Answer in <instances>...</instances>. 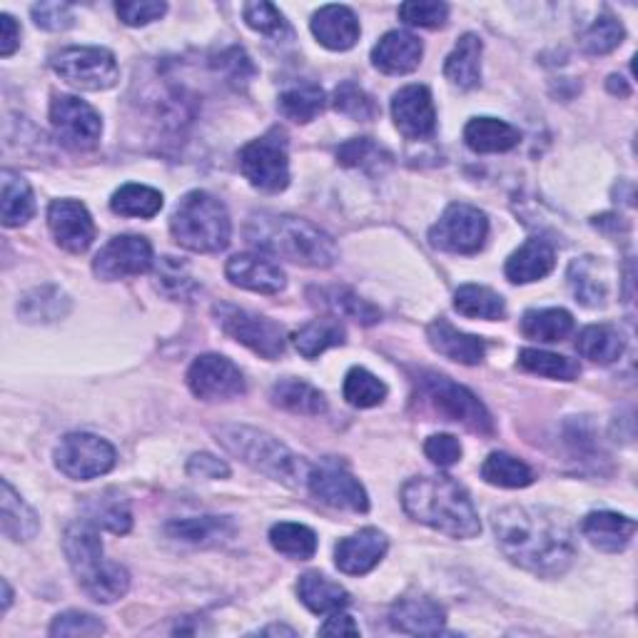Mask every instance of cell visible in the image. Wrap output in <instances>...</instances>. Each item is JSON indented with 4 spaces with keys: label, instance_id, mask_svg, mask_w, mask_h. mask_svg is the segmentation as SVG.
<instances>
[{
    "label": "cell",
    "instance_id": "29",
    "mask_svg": "<svg viewBox=\"0 0 638 638\" xmlns=\"http://www.w3.org/2000/svg\"><path fill=\"white\" fill-rule=\"evenodd\" d=\"M519 140H522V133L496 117H474L464 127V143L479 155L506 153L516 147Z\"/></svg>",
    "mask_w": 638,
    "mask_h": 638
},
{
    "label": "cell",
    "instance_id": "14",
    "mask_svg": "<svg viewBox=\"0 0 638 638\" xmlns=\"http://www.w3.org/2000/svg\"><path fill=\"white\" fill-rule=\"evenodd\" d=\"M51 125L55 137L71 150H93L101 140L103 123L95 107L87 105L81 97L55 95L51 103Z\"/></svg>",
    "mask_w": 638,
    "mask_h": 638
},
{
    "label": "cell",
    "instance_id": "33",
    "mask_svg": "<svg viewBox=\"0 0 638 638\" xmlns=\"http://www.w3.org/2000/svg\"><path fill=\"white\" fill-rule=\"evenodd\" d=\"M347 339V330L335 317H325V320H314L310 325H304L297 335H294V347H297L300 355L304 359H314L320 357L322 352H327L330 347H339L345 345Z\"/></svg>",
    "mask_w": 638,
    "mask_h": 638
},
{
    "label": "cell",
    "instance_id": "34",
    "mask_svg": "<svg viewBox=\"0 0 638 638\" xmlns=\"http://www.w3.org/2000/svg\"><path fill=\"white\" fill-rule=\"evenodd\" d=\"M325 91L314 83H294L280 93V111L292 123H312L325 111Z\"/></svg>",
    "mask_w": 638,
    "mask_h": 638
},
{
    "label": "cell",
    "instance_id": "28",
    "mask_svg": "<svg viewBox=\"0 0 638 638\" xmlns=\"http://www.w3.org/2000/svg\"><path fill=\"white\" fill-rule=\"evenodd\" d=\"M297 594H300V602L317 616L345 611V608L352 604L347 588L339 586L337 582H332V578H327L320 572H307L304 576H300Z\"/></svg>",
    "mask_w": 638,
    "mask_h": 638
},
{
    "label": "cell",
    "instance_id": "18",
    "mask_svg": "<svg viewBox=\"0 0 638 638\" xmlns=\"http://www.w3.org/2000/svg\"><path fill=\"white\" fill-rule=\"evenodd\" d=\"M48 224L65 252L83 254L95 240V222L85 205L77 200H55L48 210Z\"/></svg>",
    "mask_w": 638,
    "mask_h": 638
},
{
    "label": "cell",
    "instance_id": "21",
    "mask_svg": "<svg viewBox=\"0 0 638 638\" xmlns=\"http://www.w3.org/2000/svg\"><path fill=\"white\" fill-rule=\"evenodd\" d=\"M228 280L234 287L260 292V294H278L287 284V278L280 270V264H274L268 258L260 254H234L224 268Z\"/></svg>",
    "mask_w": 638,
    "mask_h": 638
},
{
    "label": "cell",
    "instance_id": "23",
    "mask_svg": "<svg viewBox=\"0 0 638 638\" xmlns=\"http://www.w3.org/2000/svg\"><path fill=\"white\" fill-rule=\"evenodd\" d=\"M427 339L431 349L451 362H459V365H479L487 357V342L482 337L467 335L444 317L431 322Z\"/></svg>",
    "mask_w": 638,
    "mask_h": 638
},
{
    "label": "cell",
    "instance_id": "17",
    "mask_svg": "<svg viewBox=\"0 0 638 638\" xmlns=\"http://www.w3.org/2000/svg\"><path fill=\"white\" fill-rule=\"evenodd\" d=\"M391 117L407 140H427L437 130V111L427 85H407L391 97Z\"/></svg>",
    "mask_w": 638,
    "mask_h": 638
},
{
    "label": "cell",
    "instance_id": "13",
    "mask_svg": "<svg viewBox=\"0 0 638 638\" xmlns=\"http://www.w3.org/2000/svg\"><path fill=\"white\" fill-rule=\"evenodd\" d=\"M307 487L314 499H320L322 504L332 509H345V512L355 514H365L369 509L365 487L337 459H325L322 464L312 467L307 474Z\"/></svg>",
    "mask_w": 638,
    "mask_h": 638
},
{
    "label": "cell",
    "instance_id": "35",
    "mask_svg": "<svg viewBox=\"0 0 638 638\" xmlns=\"http://www.w3.org/2000/svg\"><path fill=\"white\" fill-rule=\"evenodd\" d=\"M3 224L6 228H21L35 212V198L31 185L13 170H3Z\"/></svg>",
    "mask_w": 638,
    "mask_h": 638
},
{
    "label": "cell",
    "instance_id": "55",
    "mask_svg": "<svg viewBox=\"0 0 638 638\" xmlns=\"http://www.w3.org/2000/svg\"><path fill=\"white\" fill-rule=\"evenodd\" d=\"M115 13L125 25L140 28L153 21H160V18L168 13V6L157 3V0H143V3H117Z\"/></svg>",
    "mask_w": 638,
    "mask_h": 638
},
{
    "label": "cell",
    "instance_id": "30",
    "mask_svg": "<svg viewBox=\"0 0 638 638\" xmlns=\"http://www.w3.org/2000/svg\"><path fill=\"white\" fill-rule=\"evenodd\" d=\"M3 494H0V524H3V534L11 542H31L35 534L41 532V519L28 506L8 479H3Z\"/></svg>",
    "mask_w": 638,
    "mask_h": 638
},
{
    "label": "cell",
    "instance_id": "12",
    "mask_svg": "<svg viewBox=\"0 0 638 638\" xmlns=\"http://www.w3.org/2000/svg\"><path fill=\"white\" fill-rule=\"evenodd\" d=\"M115 459L117 457L111 441L95 435H85V431L63 437L55 449L57 469L65 477L77 479V482H87V479L107 474L115 467Z\"/></svg>",
    "mask_w": 638,
    "mask_h": 638
},
{
    "label": "cell",
    "instance_id": "27",
    "mask_svg": "<svg viewBox=\"0 0 638 638\" xmlns=\"http://www.w3.org/2000/svg\"><path fill=\"white\" fill-rule=\"evenodd\" d=\"M482 51L484 43L482 38L474 33H467L459 38V43L454 51L449 53L444 63V77L451 83L461 87V91H471L482 81Z\"/></svg>",
    "mask_w": 638,
    "mask_h": 638
},
{
    "label": "cell",
    "instance_id": "46",
    "mask_svg": "<svg viewBox=\"0 0 638 638\" xmlns=\"http://www.w3.org/2000/svg\"><path fill=\"white\" fill-rule=\"evenodd\" d=\"M67 307H71V302H67L61 290L38 287L25 294L21 304H18V312H21L25 322H53L61 320Z\"/></svg>",
    "mask_w": 638,
    "mask_h": 638
},
{
    "label": "cell",
    "instance_id": "44",
    "mask_svg": "<svg viewBox=\"0 0 638 638\" xmlns=\"http://www.w3.org/2000/svg\"><path fill=\"white\" fill-rule=\"evenodd\" d=\"M519 365H522L526 372H532V375L546 377V379L572 381L582 375V367H578V362L568 359L564 355H554V352L532 349V347L519 352Z\"/></svg>",
    "mask_w": 638,
    "mask_h": 638
},
{
    "label": "cell",
    "instance_id": "4",
    "mask_svg": "<svg viewBox=\"0 0 638 638\" xmlns=\"http://www.w3.org/2000/svg\"><path fill=\"white\" fill-rule=\"evenodd\" d=\"M63 548L75 578L93 602L113 604L127 594L130 574L103 556V542L91 519H81L65 529Z\"/></svg>",
    "mask_w": 638,
    "mask_h": 638
},
{
    "label": "cell",
    "instance_id": "22",
    "mask_svg": "<svg viewBox=\"0 0 638 638\" xmlns=\"http://www.w3.org/2000/svg\"><path fill=\"white\" fill-rule=\"evenodd\" d=\"M421 53H425V45L417 35L407 31H389L379 38L375 51H372V63L385 75H407L419 67Z\"/></svg>",
    "mask_w": 638,
    "mask_h": 638
},
{
    "label": "cell",
    "instance_id": "25",
    "mask_svg": "<svg viewBox=\"0 0 638 638\" xmlns=\"http://www.w3.org/2000/svg\"><path fill=\"white\" fill-rule=\"evenodd\" d=\"M582 532L588 538V544L596 546L598 552L618 554L631 544L636 522L614 512H592L582 522Z\"/></svg>",
    "mask_w": 638,
    "mask_h": 638
},
{
    "label": "cell",
    "instance_id": "15",
    "mask_svg": "<svg viewBox=\"0 0 638 638\" xmlns=\"http://www.w3.org/2000/svg\"><path fill=\"white\" fill-rule=\"evenodd\" d=\"M153 268V244L140 234H117L95 254L93 272L105 282L135 278Z\"/></svg>",
    "mask_w": 638,
    "mask_h": 638
},
{
    "label": "cell",
    "instance_id": "3",
    "mask_svg": "<svg viewBox=\"0 0 638 638\" xmlns=\"http://www.w3.org/2000/svg\"><path fill=\"white\" fill-rule=\"evenodd\" d=\"M244 234L258 250L302 268H332L339 254L335 240L325 230L292 215H252Z\"/></svg>",
    "mask_w": 638,
    "mask_h": 638
},
{
    "label": "cell",
    "instance_id": "54",
    "mask_svg": "<svg viewBox=\"0 0 638 638\" xmlns=\"http://www.w3.org/2000/svg\"><path fill=\"white\" fill-rule=\"evenodd\" d=\"M105 626L97 616L85 611H65L55 616L51 626V636H101Z\"/></svg>",
    "mask_w": 638,
    "mask_h": 638
},
{
    "label": "cell",
    "instance_id": "50",
    "mask_svg": "<svg viewBox=\"0 0 638 638\" xmlns=\"http://www.w3.org/2000/svg\"><path fill=\"white\" fill-rule=\"evenodd\" d=\"M624 25L614 15H598L582 35V48L588 55H606L624 43Z\"/></svg>",
    "mask_w": 638,
    "mask_h": 638
},
{
    "label": "cell",
    "instance_id": "31",
    "mask_svg": "<svg viewBox=\"0 0 638 638\" xmlns=\"http://www.w3.org/2000/svg\"><path fill=\"white\" fill-rule=\"evenodd\" d=\"M272 405L280 409H287L292 415L304 417H320L327 411V399L317 387H312L310 381L284 377L278 385L272 387Z\"/></svg>",
    "mask_w": 638,
    "mask_h": 638
},
{
    "label": "cell",
    "instance_id": "9",
    "mask_svg": "<svg viewBox=\"0 0 638 638\" xmlns=\"http://www.w3.org/2000/svg\"><path fill=\"white\" fill-rule=\"evenodd\" d=\"M212 314L224 335H230L234 342H240V345L264 359H278L284 352V345H287L284 330L270 317H262V314L234 307V304L228 302L215 304Z\"/></svg>",
    "mask_w": 638,
    "mask_h": 638
},
{
    "label": "cell",
    "instance_id": "41",
    "mask_svg": "<svg viewBox=\"0 0 638 638\" xmlns=\"http://www.w3.org/2000/svg\"><path fill=\"white\" fill-rule=\"evenodd\" d=\"M270 544L284 556L307 562L317 552V534L304 524L280 522L270 529Z\"/></svg>",
    "mask_w": 638,
    "mask_h": 638
},
{
    "label": "cell",
    "instance_id": "39",
    "mask_svg": "<svg viewBox=\"0 0 638 638\" xmlns=\"http://www.w3.org/2000/svg\"><path fill=\"white\" fill-rule=\"evenodd\" d=\"M482 477L487 484L502 489H524L534 482V471L522 459H516L506 451H494L482 464Z\"/></svg>",
    "mask_w": 638,
    "mask_h": 638
},
{
    "label": "cell",
    "instance_id": "38",
    "mask_svg": "<svg viewBox=\"0 0 638 638\" xmlns=\"http://www.w3.org/2000/svg\"><path fill=\"white\" fill-rule=\"evenodd\" d=\"M576 349L584 359H592L596 365H611L624 355V339L611 325H592L582 330Z\"/></svg>",
    "mask_w": 638,
    "mask_h": 638
},
{
    "label": "cell",
    "instance_id": "61",
    "mask_svg": "<svg viewBox=\"0 0 638 638\" xmlns=\"http://www.w3.org/2000/svg\"><path fill=\"white\" fill-rule=\"evenodd\" d=\"M0 55L3 57H11L15 53V48L21 45V25H18L11 15L3 13L0 15Z\"/></svg>",
    "mask_w": 638,
    "mask_h": 638
},
{
    "label": "cell",
    "instance_id": "10",
    "mask_svg": "<svg viewBox=\"0 0 638 638\" xmlns=\"http://www.w3.org/2000/svg\"><path fill=\"white\" fill-rule=\"evenodd\" d=\"M51 67L67 85L91 93L107 91L121 77L115 55L105 48H63L51 57Z\"/></svg>",
    "mask_w": 638,
    "mask_h": 638
},
{
    "label": "cell",
    "instance_id": "52",
    "mask_svg": "<svg viewBox=\"0 0 638 638\" xmlns=\"http://www.w3.org/2000/svg\"><path fill=\"white\" fill-rule=\"evenodd\" d=\"M244 23H248L252 31H258L268 38H284L290 35V25L284 21V15L274 8L272 3H248L242 8Z\"/></svg>",
    "mask_w": 638,
    "mask_h": 638
},
{
    "label": "cell",
    "instance_id": "16",
    "mask_svg": "<svg viewBox=\"0 0 638 638\" xmlns=\"http://www.w3.org/2000/svg\"><path fill=\"white\" fill-rule=\"evenodd\" d=\"M192 395L202 401H228L244 395V377L240 367L222 355H202L188 372Z\"/></svg>",
    "mask_w": 638,
    "mask_h": 638
},
{
    "label": "cell",
    "instance_id": "1",
    "mask_svg": "<svg viewBox=\"0 0 638 638\" xmlns=\"http://www.w3.org/2000/svg\"><path fill=\"white\" fill-rule=\"evenodd\" d=\"M496 544L509 562L536 576H562L576 558V532L548 506H506L492 516Z\"/></svg>",
    "mask_w": 638,
    "mask_h": 638
},
{
    "label": "cell",
    "instance_id": "56",
    "mask_svg": "<svg viewBox=\"0 0 638 638\" xmlns=\"http://www.w3.org/2000/svg\"><path fill=\"white\" fill-rule=\"evenodd\" d=\"M33 21L43 31H65L73 25V8L67 3H38L33 6Z\"/></svg>",
    "mask_w": 638,
    "mask_h": 638
},
{
    "label": "cell",
    "instance_id": "2",
    "mask_svg": "<svg viewBox=\"0 0 638 638\" xmlns=\"http://www.w3.org/2000/svg\"><path fill=\"white\" fill-rule=\"evenodd\" d=\"M401 506L415 522L447 536L474 538L482 532L469 492L451 477L409 479L401 489Z\"/></svg>",
    "mask_w": 638,
    "mask_h": 638
},
{
    "label": "cell",
    "instance_id": "24",
    "mask_svg": "<svg viewBox=\"0 0 638 638\" xmlns=\"http://www.w3.org/2000/svg\"><path fill=\"white\" fill-rule=\"evenodd\" d=\"M312 33L330 51H349L359 41V21L347 6H325L312 15Z\"/></svg>",
    "mask_w": 638,
    "mask_h": 638
},
{
    "label": "cell",
    "instance_id": "63",
    "mask_svg": "<svg viewBox=\"0 0 638 638\" xmlns=\"http://www.w3.org/2000/svg\"><path fill=\"white\" fill-rule=\"evenodd\" d=\"M13 602V594H11V586H8V582H3V611L8 606H11Z\"/></svg>",
    "mask_w": 638,
    "mask_h": 638
},
{
    "label": "cell",
    "instance_id": "45",
    "mask_svg": "<svg viewBox=\"0 0 638 638\" xmlns=\"http://www.w3.org/2000/svg\"><path fill=\"white\" fill-rule=\"evenodd\" d=\"M342 391H345V399L349 401V405L357 407V409L379 407L389 395L385 381L372 375V372H367L365 367H352L347 372L345 387H342Z\"/></svg>",
    "mask_w": 638,
    "mask_h": 638
},
{
    "label": "cell",
    "instance_id": "49",
    "mask_svg": "<svg viewBox=\"0 0 638 638\" xmlns=\"http://www.w3.org/2000/svg\"><path fill=\"white\" fill-rule=\"evenodd\" d=\"M332 105H335L337 113L359 123H369L379 115V107L372 101V95L367 91H362V87L352 81L337 85L335 95H332Z\"/></svg>",
    "mask_w": 638,
    "mask_h": 638
},
{
    "label": "cell",
    "instance_id": "42",
    "mask_svg": "<svg viewBox=\"0 0 638 638\" xmlns=\"http://www.w3.org/2000/svg\"><path fill=\"white\" fill-rule=\"evenodd\" d=\"M337 160L347 168H359L367 172H381L391 165V153L385 145L372 140V137H355L337 150Z\"/></svg>",
    "mask_w": 638,
    "mask_h": 638
},
{
    "label": "cell",
    "instance_id": "40",
    "mask_svg": "<svg viewBox=\"0 0 638 638\" xmlns=\"http://www.w3.org/2000/svg\"><path fill=\"white\" fill-rule=\"evenodd\" d=\"M111 208L115 215H123V218L150 220L163 210V195L153 188H147V185L130 182V185H123V188L113 195Z\"/></svg>",
    "mask_w": 638,
    "mask_h": 638
},
{
    "label": "cell",
    "instance_id": "60",
    "mask_svg": "<svg viewBox=\"0 0 638 638\" xmlns=\"http://www.w3.org/2000/svg\"><path fill=\"white\" fill-rule=\"evenodd\" d=\"M322 636H359V626L355 624V618L347 616L345 611L330 614L327 624L320 626Z\"/></svg>",
    "mask_w": 638,
    "mask_h": 638
},
{
    "label": "cell",
    "instance_id": "6",
    "mask_svg": "<svg viewBox=\"0 0 638 638\" xmlns=\"http://www.w3.org/2000/svg\"><path fill=\"white\" fill-rule=\"evenodd\" d=\"M172 238L182 244L185 250L212 254L230 244L232 222L228 208L205 190L188 192L180 200L170 220Z\"/></svg>",
    "mask_w": 638,
    "mask_h": 638
},
{
    "label": "cell",
    "instance_id": "26",
    "mask_svg": "<svg viewBox=\"0 0 638 638\" xmlns=\"http://www.w3.org/2000/svg\"><path fill=\"white\" fill-rule=\"evenodd\" d=\"M556 264V252L546 240L532 238L506 260V278L514 284H529L544 280Z\"/></svg>",
    "mask_w": 638,
    "mask_h": 638
},
{
    "label": "cell",
    "instance_id": "7",
    "mask_svg": "<svg viewBox=\"0 0 638 638\" xmlns=\"http://www.w3.org/2000/svg\"><path fill=\"white\" fill-rule=\"evenodd\" d=\"M419 397L427 401L431 411H437L447 421H457V425L482 437L494 435V419L487 407L479 401L474 391L457 385L454 379L437 375V372H427V375L419 377Z\"/></svg>",
    "mask_w": 638,
    "mask_h": 638
},
{
    "label": "cell",
    "instance_id": "48",
    "mask_svg": "<svg viewBox=\"0 0 638 638\" xmlns=\"http://www.w3.org/2000/svg\"><path fill=\"white\" fill-rule=\"evenodd\" d=\"M155 280L157 287L172 300H190L192 294L198 292V282H195L192 274L188 272V264L175 258H163L157 262Z\"/></svg>",
    "mask_w": 638,
    "mask_h": 638
},
{
    "label": "cell",
    "instance_id": "57",
    "mask_svg": "<svg viewBox=\"0 0 638 638\" xmlns=\"http://www.w3.org/2000/svg\"><path fill=\"white\" fill-rule=\"evenodd\" d=\"M425 454L435 461L437 467H454L461 459V444L459 439L451 435H435L427 439Z\"/></svg>",
    "mask_w": 638,
    "mask_h": 638
},
{
    "label": "cell",
    "instance_id": "59",
    "mask_svg": "<svg viewBox=\"0 0 638 638\" xmlns=\"http://www.w3.org/2000/svg\"><path fill=\"white\" fill-rule=\"evenodd\" d=\"M188 474L195 479H208V482H212V479H228L230 467L212 454H192L188 461Z\"/></svg>",
    "mask_w": 638,
    "mask_h": 638
},
{
    "label": "cell",
    "instance_id": "11",
    "mask_svg": "<svg viewBox=\"0 0 638 638\" xmlns=\"http://www.w3.org/2000/svg\"><path fill=\"white\" fill-rule=\"evenodd\" d=\"M489 238V220L482 210L454 202L429 230V242L451 254H477Z\"/></svg>",
    "mask_w": 638,
    "mask_h": 638
},
{
    "label": "cell",
    "instance_id": "37",
    "mask_svg": "<svg viewBox=\"0 0 638 638\" xmlns=\"http://www.w3.org/2000/svg\"><path fill=\"white\" fill-rule=\"evenodd\" d=\"M522 332L529 339L536 342H562L574 332V317L566 310H532L524 314L522 320Z\"/></svg>",
    "mask_w": 638,
    "mask_h": 638
},
{
    "label": "cell",
    "instance_id": "62",
    "mask_svg": "<svg viewBox=\"0 0 638 638\" xmlns=\"http://www.w3.org/2000/svg\"><path fill=\"white\" fill-rule=\"evenodd\" d=\"M278 634H284V636H294L292 628L287 626H270V628H264L262 636H278Z\"/></svg>",
    "mask_w": 638,
    "mask_h": 638
},
{
    "label": "cell",
    "instance_id": "36",
    "mask_svg": "<svg viewBox=\"0 0 638 638\" xmlns=\"http://www.w3.org/2000/svg\"><path fill=\"white\" fill-rule=\"evenodd\" d=\"M454 307L464 317L474 320H502L506 314L504 297L484 284H464L454 292Z\"/></svg>",
    "mask_w": 638,
    "mask_h": 638
},
{
    "label": "cell",
    "instance_id": "58",
    "mask_svg": "<svg viewBox=\"0 0 638 638\" xmlns=\"http://www.w3.org/2000/svg\"><path fill=\"white\" fill-rule=\"evenodd\" d=\"M215 65H218V71L228 75L230 83H248L254 75V67L250 63V57L244 55L242 48H230V51H224L220 55V63H215Z\"/></svg>",
    "mask_w": 638,
    "mask_h": 638
},
{
    "label": "cell",
    "instance_id": "8",
    "mask_svg": "<svg viewBox=\"0 0 638 638\" xmlns=\"http://www.w3.org/2000/svg\"><path fill=\"white\" fill-rule=\"evenodd\" d=\"M240 170L252 188L282 192L290 185L287 140L280 130H270L240 150Z\"/></svg>",
    "mask_w": 638,
    "mask_h": 638
},
{
    "label": "cell",
    "instance_id": "5",
    "mask_svg": "<svg viewBox=\"0 0 638 638\" xmlns=\"http://www.w3.org/2000/svg\"><path fill=\"white\" fill-rule=\"evenodd\" d=\"M215 435H218V441L230 454L242 459L244 464L260 471V474L274 479V482L287 487L307 482L310 467L294 451L284 447L280 439L268 435V431L244 425H224Z\"/></svg>",
    "mask_w": 638,
    "mask_h": 638
},
{
    "label": "cell",
    "instance_id": "47",
    "mask_svg": "<svg viewBox=\"0 0 638 638\" xmlns=\"http://www.w3.org/2000/svg\"><path fill=\"white\" fill-rule=\"evenodd\" d=\"M568 284H572L576 294V302L586 304V307H602L606 300V282L598 278L592 258L572 262V268H568Z\"/></svg>",
    "mask_w": 638,
    "mask_h": 638
},
{
    "label": "cell",
    "instance_id": "43",
    "mask_svg": "<svg viewBox=\"0 0 638 638\" xmlns=\"http://www.w3.org/2000/svg\"><path fill=\"white\" fill-rule=\"evenodd\" d=\"M87 519L113 534H127L133 526V514L125 499L115 492H105L87 502Z\"/></svg>",
    "mask_w": 638,
    "mask_h": 638
},
{
    "label": "cell",
    "instance_id": "20",
    "mask_svg": "<svg viewBox=\"0 0 638 638\" xmlns=\"http://www.w3.org/2000/svg\"><path fill=\"white\" fill-rule=\"evenodd\" d=\"M389 624L399 634L437 636L444 631L447 611L429 596H405L391 606Z\"/></svg>",
    "mask_w": 638,
    "mask_h": 638
},
{
    "label": "cell",
    "instance_id": "51",
    "mask_svg": "<svg viewBox=\"0 0 638 638\" xmlns=\"http://www.w3.org/2000/svg\"><path fill=\"white\" fill-rule=\"evenodd\" d=\"M322 297H325L327 307L339 312L342 317L359 322V325H377L381 317V312L375 307V304L362 300L359 294H355L352 290H345V287L330 290V292H322Z\"/></svg>",
    "mask_w": 638,
    "mask_h": 638
},
{
    "label": "cell",
    "instance_id": "19",
    "mask_svg": "<svg viewBox=\"0 0 638 638\" xmlns=\"http://www.w3.org/2000/svg\"><path fill=\"white\" fill-rule=\"evenodd\" d=\"M389 548L387 536L379 529H362L335 546V564L342 574L365 576L385 558Z\"/></svg>",
    "mask_w": 638,
    "mask_h": 638
},
{
    "label": "cell",
    "instance_id": "53",
    "mask_svg": "<svg viewBox=\"0 0 638 638\" xmlns=\"http://www.w3.org/2000/svg\"><path fill=\"white\" fill-rule=\"evenodd\" d=\"M399 18L415 28H441L449 18L447 3H431V0H411L399 6Z\"/></svg>",
    "mask_w": 638,
    "mask_h": 638
},
{
    "label": "cell",
    "instance_id": "32",
    "mask_svg": "<svg viewBox=\"0 0 638 638\" xmlns=\"http://www.w3.org/2000/svg\"><path fill=\"white\" fill-rule=\"evenodd\" d=\"M234 526L230 519L224 516H192V519H178V522L168 524V534L172 538L200 546L220 544L224 538H230Z\"/></svg>",
    "mask_w": 638,
    "mask_h": 638
}]
</instances>
